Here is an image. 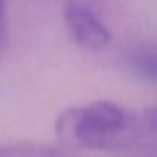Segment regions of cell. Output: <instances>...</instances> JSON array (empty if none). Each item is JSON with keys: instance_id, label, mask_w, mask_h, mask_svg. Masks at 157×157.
<instances>
[{"instance_id": "cell-1", "label": "cell", "mask_w": 157, "mask_h": 157, "mask_svg": "<svg viewBox=\"0 0 157 157\" xmlns=\"http://www.w3.org/2000/svg\"><path fill=\"white\" fill-rule=\"evenodd\" d=\"M54 132L69 147L86 150L145 149L155 139V110L130 112L108 100L69 106L58 115Z\"/></svg>"}, {"instance_id": "cell-2", "label": "cell", "mask_w": 157, "mask_h": 157, "mask_svg": "<svg viewBox=\"0 0 157 157\" xmlns=\"http://www.w3.org/2000/svg\"><path fill=\"white\" fill-rule=\"evenodd\" d=\"M64 24L71 41L85 51H103L112 41V32L106 24L81 2L76 0L66 2Z\"/></svg>"}, {"instance_id": "cell-3", "label": "cell", "mask_w": 157, "mask_h": 157, "mask_svg": "<svg viewBox=\"0 0 157 157\" xmlns=\"http://www.w3.org/2000/svg\"><path fill=\"white\" fill-rule=\"evenodd\" d=\"M0 157H83L39 142L0 144Z\"/></svg>"}, {"instance_id": "cell-4", "label": "cell", "mask_w": 157, "mask_h": 157, "mask_svg": "<svg viewBox=\"0 0 157 157\" xmlns=\"http://www.w3.org/2000/svg\"><path fill=\"white\" fill-rule=\"evenodd\" d=\"M125 61L137 75L152 83L155 81V51L152 44L140 42L130 46L125 52Z\"/></svg>"}, {"instance_id": "cell-5", "label": "cell", "mask_w": 157, "mask_h": 157, "mask_svg": "<svg viewBox=\"0 0 157 157\" xmlns=\"http://www.w3.org/2000/svg\"><path fill=\"white\" fill-rule=\"evenodd\" d=\"M5 0H0V52L5 49L7 42V14H5Z\"/></svg>"}]
</instances>
